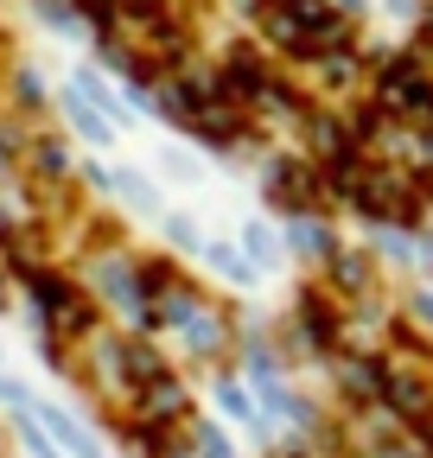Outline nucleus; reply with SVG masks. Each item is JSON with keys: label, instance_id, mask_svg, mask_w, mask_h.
Here are the masks:
<instances>
[{"label": "nucleus", "instance_id": "2", "mask_svg": "<svg viewBox=\"0 0 433 458\" xmlns=\"http://www.w3.org/2000/svg\"><path fill=\"white\" fill-rule=\"evenodd\" d=\"M318 172L312 165H300V159H275L267 165V198H275L281 210H312L318 204Z\"/></svg>", "mask_w": 433, "mask_h": 458}, {"label": "nucleus", "instance_id": "3", "mask_svg": "<svg viewBox=\"0 0 433 458\" xmlns=\"http://www.w3.org/2000/svg\"><path fill=\"white\" fill-rule=\"evenodd\" d=\"M369 280V267H363V255H338V286H351V293H357V286Z\"/></svg>", "mask_w": 433, "mask_h": 458}, {"label": "nucleus", "instance_id": "1", "mask_svg": "<svg viewBox=\"0 0 433 458\" xmlns=\"http://www.w3.org/2000/svg\"><path fill=\"white\" fill-rule=\"evenodd\" d=\"M376 96H383L389 114H408V122H433V77L414 64V57H395V64L383 71V83H376Z\"/></svg>", "mask_w": 433, "mask_h": 458}, {"label": "nucleus", "instance_id": "4", "mask_svg": "<svg viewBox=\"0 0 433 458\" xmlns=\"http://www.w3.org/2000/svg\"><path fill=\"white\" fill-rule=\"evenodd\" d=\"M71 122H77V128H83V134H89V140H108V128H102V122H96V114H89V108H83V102H71Z\"/></svg>", "mask_w": 433, "mask_h": 458}]
</instances>
